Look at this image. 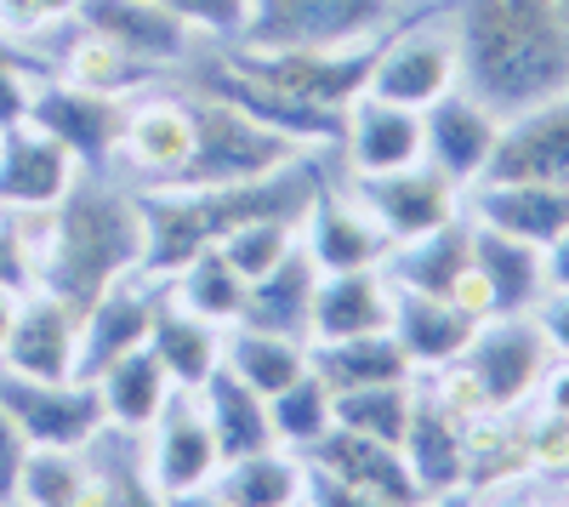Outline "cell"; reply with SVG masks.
I'll use <instances>...</instances> for the list:
<instances>
[{
    "label": "cell",
    "instance_id": "obj_45",
    "mask_svg": "<svg viewBox=\"0 0 569 507\" xmlns=\"http://www.w3.org/2000/svg\"><path fill=\"white\" fill-rule=\"evenodd\" d=\"M160 7H171L194 34H211V40L228 46V40H240L251 0H160Z\"/></svg>",
    "mask_w": 569,
    "mask_h": 507
},
{
    "label": "cell",
    "instance_id": "obj_12",
    "mask_svg": "<svg viewBox=\"0 0 569 507\" xmlns=\"http://www.w3.org/2000/svg\"><path fill=\"white\" fill-rule=\"evenodd\" d=\"M194 91H211V98L233 103L240 115H251L257 126L279 131V137H291L297 149H337L342 143V115H325V109H308L297 103L291 91H279L268 80H257L251 69H240L228 52H217L211 63H200V86Z\"/></svg>",
    "mask_w": 569,
    "mask_h": 507
},
{
    "label": "cell",
    "instance_id": "obj_48",
    "mask_svg": "<svg viewBox=\"0 0 569 507\" xmlns=\"http://www.w3.org/2000/svg\"><path fill=\"white\" fill-rule=\"evenodd\" d=\"M530 319H536L541 342L552 348V359L569 365V291H547V297L530 308Z\"/></svg>",
    "mask_w": 569,
    "mask_h": 507
},
{
    "label": "cell",
    "instance_id": "obj_7",
    "mask_svg": "<svg viewBox=\"0 0 569 507\" xmlns=\"http://www.w3.org/2000/svg\"><path fill=\"white\" fill-rule=\"evenodd\" d=\"M382 40L388 34L359 40V46H313V52H268V46H222V52L240 63V69H251L257 80L291 91V98L308 103V109L348 115V103L365 98Z\"/></svg>",
    "mask_w": 569,
    "mask_h": 507
},
{
    "label": "cell",
    "instance_id": "obj_35",
    "mask_svg": "<svg viewBox=\"0 0 569 507\" xmlns=\"http://www.w3.org/2000/svg\"><path fill=\"white\" fill-rule=\"evenodd\" d=\"M200 405H206V422H211V439H217L222 463H240V456H257V450L273 445L268 399L251 394L233 371H217V377L200 388Z\"/></svg>",
    "mask_w": 569,
    "mask_h": 507
},
{
    "label": "cell",
    "instance_id": "obj_19",
    "mask_svg": "<svg viewBox=\"0 0 569 507\" xmlns=\"http://www.w3.org/2000/svg\"><path fill=\"white\" fill-rule=\"evenodd\" d=\"M0 371H18V377H34V382H74L80 371V314L29 286L23 291V308H18V326H12V342L0 354Z\"/></svg>",
    "mask_w": 569,
    "mask_h": 507
},
{
    "label": "cell",
    "instance_id": "obj_43",
    "mask_svg": "<svg viewBox=\"0 0 569 507\" xmlns=\"http://www.w3.org/2000/svg\"><path fill=\"white\" fill-rule=\"evenodd\" d=\"M46 74H52V63L34 58L29 40H18V34L0 29V131L18 126V120L29 115V91H34V80H46Z\"/></svg>",
    "mask_w": 569,
    "mask_h": 507
},
{
    "label": "cell",
    "instance_id": "obj_51",
    "mask_svg": "<svg viewBox=\"0 0 569 507\" xmlns=\"http://www.w3.org/2000/svg\"><path fill=\"white\" fill-rule=\"evenodd\" d=\"M472 507H547L530 479H507V485H490V490H472Z\"/></svg>",
    "mask_w": 569,
    "mask_h": 507
},
{
    "label": "cell",
    "instance_id": "obj_37",
    "mask_svg": "<svg viewBox=\"0 0 569 507\" xmlns=\"http://www.w3.org/2000/svg\"><path fill=\"white\" fill-rule=\"evenodd\" d=\"M18 501L23 507H109V485L86 450H29Z\"/></svg>",
    "mask_w": 569,
    "mask_h": 507
},
{
    "label": "cell",
    "instance_id": "obj_55",
    "mask_svg": "<svg viewBox=\"0 0 569 507\" xmlns=\"http://www.w3.org/2000/svg\"><path fill=\"white\" fill-rule=\"evenodd\" d=\"M427 507H472V490H450V496H433Z\"/></svg>",
    "mask_w": 569,
    "mask_h": 507
},
{
    "label": "cell",
    "instance_id": "obj_34",
    "mask_svg": "<svg viewBox=\"0 0 569 507\" xmlns=\"http://www.w3.org/2000/svg\"><path fill=\"white\" fill-rule=\"evenodd\" d=\"M211 490L228 507H302L308 490V463L284 445H268L257 456H240V463H222Z\"/></svg>",
    "mask_w": 569,
    "mask_h": 507
},
{
    "label": "cell",
    "instance_id": "obj_40",
    "mask_svg": "<svg viewBox=\"0 0 569 507\" xmlns=\"http://www.w3.org/2000/svg\"><path fill=\"white\" fill-rule=\"evenodd\" d=\"M416 382H376V388H342V394H330V422L348 428V434H365V439L399 445L405 428H410V410H416Z\"/></svg>",
    "mask_w": 569,
    "mask_h": 507
},
{
    "label": "cell",
    "instance_id": "obj_8",
    "mask_svg": "<svg viewBox=\"0 0 569 507\" xmlns=\"http://www.w3.org/2000/svg\"><path fill=\"white\" fill-rule=\"evenodd\" d=\"M0 410L18 422L29 450H91L109 434V410L98 382H34L0 371Z\"/></svg>",
    "mask_w": 569,
    "mask_h": 507
},
{
    "label": "cell",
    "instance_id": "obj_33",
    "mask_svg": "<svg viewBox=\"0 0 569 507\" xmlns=\"http://www.w3.org/2000/svg\"><path fill=\"white\" fill-rule=\"evenodd\" d=\"M313 286H319V268H313V262L302 257V246H297L273 274H262V280L246 286V314H240V326H257V331H279V337L308 342Z\"/></svg>",
    "mask_w": 569,
    "mask_h": 507
},
{
    "label": "cell",
    "instance_id": "obj_6",
    "mask_svg": "<svg viewBox=\"0 0 569 507\" xmlns=\"http://www.w3.org/2000/svg\"><path fill=\"white\" fill-rule=\"evenodd\" d=\"M399 0H251L240 40L268 52H313V46H359L393 29Z\"/></svg>",
    "mask_w": 569,
    "mask_h": 507
},
{
    "label": "cell",
    "instance_id": "obj_39",
    "mask_svg": "<svg viewBox=\"0 0 569 507\" xmlns=\"http://www.w3.org/2000/svg\"><path fill=\"white\" fill-rule=\"evenodd\" d=\"M52 74H63V80L86 86V91H109V98H137V91H149V86L160 80V69L137 63L131 52H120L114 40L86 34V29L69 40V52L58 58V69H52Z\"/></svg>",
    "mask_w": 569,
    "mask_h": 507
},
{
    "label": "cell",
    "instance_id": "obj_23",
    "mask_svg": "<svg viewBox=\"0 0 569 507\" xmlns=\"http://www.w3.org/2000/svg\"><path fill=\"white\" fill-rule=\"evenodd\" d=\"M485 319L467 314L461 302L450 297H421V291H393V319L388 331L393 342L405 348V359L416 365V377H433L445 371V365H456L472 342V331H479Z\"/></svg>",
    "mask_w": 569,
    "mask_h": 507
},
{
    "label": "cell",
    "instance_id": "obj_36",
    "mask_svg": "<svg viewBox=\"0 0 569 507\" xmlns=\"http://www.w3.org/2000/svg\"><path fill=\"white\" fill-rule=\"evenodd\" d=\"M222 371H233L251 394L273 399L279 388H291L297 377H308V342L279 337V331H257V326H228Z\"/></svg>",
    "mask_w": 569,
    "mask_h": 507
},
{
    "label": "cell",
    "instance_id": "obj_31",
    "mask_svg": "<svg viewBox=\"0 0 569 507\" xmlns=\"http://www.w3.org/2000/svg\"><path fill=\"white\" fill-rule=\"evenodd\" d=\"M98 394H103V410H109V434L142 439L177 388L166 377V365L154 359V348L142 342V348H131L126 359H114L109 371L98 377Z\"/></svg>",
    "mask_w": 569,
    "mask_h": 507
},
{
    "label": "cell",
    "instance_id": "obj_13",
    "mask_svg": "<svg viewBox=\"0 0 569 507\" xmlns=\"http://www.w3.org/2000/svg\"><path fill=\"white\" fill-rule=\"evenodd\" d=\"M496 143H501V115L485 109L461 86L445 91L433 109H421V160L439 177H450L461 195L472 189V182H485V171L496 160Z\"/></svg>",
    "mask_w": 569,
    "mask_h": 507
},
{
    "label": "cell",
    "instance_id": "obj_22",
    "mask_svg": "<svg viewBox=\"0 0 569 507\" xmlns=\"http://www.w3.org/2000/svg\"><path fill=\"white\" fill-rule=\"evenodd\" d=\"M388 235L370 222V211L348 195V189H325L313 195V206L302 211V257L319 274H348V268H382L388 257Z\"/></svg>",
    "mask_w": 569,
    "mask_h": 507
},
{
    "label": "cell",
    "instance_id": "obj_4",
    "mask_svg": "<svg viewBox=\"0 0 569 507\" xmlns=\"http://www.w3.org/2000/svg\"><path fill=\"white\" fill-rule=\"evenodd\" d=\"M188 109H194V155L177 171V189H217V182H251L268 177L279 166H291L297 149L291 137H279L268 126H257L251 115H240L233 103L211 98V91H188ZM166 189V182H160Z\"/></svg>",
    "mask_w": 569,
    "mask_h": 507
},
{
    "label": "cell",
    "instance_id": "obj_17",
    "mask_svg": "<svg viewBox=\"0 0 569 507\" xmlns=\"http://www.w3.org/2000/svg\"><path fill=\"white\" fill-rule=\"evenodd\" d=\"M74 29L114 40L120 52H131L137 63H149L160 74L188 63V58H194V46H200V34L188 29L171 7H160V0H80V7H74Z\"/></svg>",
    "mask_w": 569,
    "mask_h": 507
},
{
    "label": "cell",
    "instance_id": "obj_56",
    "mask_svg": "<svg viewBox=\"0 0 569 507\" xmlns=\"http://www.w3.org/2000/svg\"><path fill=\"white\" fill-rule=\"evenodd\" d=\"M558 7H563V18H569V0H558Z\"/></svg>",
    "mask_w": 569,
    "mask_h": 507
},
{
    "label": "cell",
    "instance_id": "obj_18",
    "mask_svg": "<svg viewBox=\"0 0 569 507\" xmlns=\"http://www.w3.org/2000/svg\"><path fill=\"white\" fill-rule=\"evenodd\" d=\"M302 463L325 479H337V485H353V490H370V496H382L393 507H427L410 463H405V450L388 445V439H365V434H348L330 422L325 439H313L302 450Z\"/></svg>",
    "mask_w": 569,
    "mask_h": 507
},
{
    "label": "cell",
    "instance_id": "obj_1",
    "mask_svg": "<svg viewBox=\"0 0 569 507\" xmlns=\"http://www.w3.org/2000/svg\"><path fill=\"white\" fill-rule=\"evenodd\" d=\"M445 18L461 91L501 120L569 91V18L558 0H456Z\"/></svg>",
    "mask_w": 569,
    "mask_h": 507
},
{
    "label": "cell",
    "instance_id": "obj_27",
    "mask_svg": "<svg viewBox=\"0 0 569 507\" xmlns=\"http://www.w3.org/2000/svg\"><path fill=\"white\" fill-rule=\"evenodd\" d=\"M467 217L547 251L569 228V189H552V182H472Z\"/></svg>",
    "mask_w": 569,
    "mask_h": 507
},
{
    "label": "cell",
    "instance_id": "obj_30",
    "mask_svg": "<svg viewBox=\"0 0 569 507\" xmlns=\"http://www.w3.org/2000/svg\"><path fill=\"white\" fill-rule=\"evenodd\" d=\"M222 337H228L222 326H211V319H200V314L177 308V302L160 291L149 348H154V359L166 365L171 388H182V394H200V388L222 371Z\"/></svg>",
    "mask_w": 569,
    "mask_h": 507
},
{
    "label": "cell",
    "instance_id": "obj_44",
    "mask_svg": "<svg viewBox=\"0 0 569 507\" xmlns=\"http://www.w3.org/2000/svg\"><path fill=\"white\" fill-rule=\"evenodd\" d=\"M525 450H530V474L569 479V410L541 405L536 417H525Z\"/></svg>",
    "mask_w": 569,
    "mask_h": 507
},
{
    "label": "cell",
    "instance_id": "obj_16",
    "mask_svg": "<svg viewBox=\"0 0 569 507\" xmlns=\"http://www.w3.org/2000/svg\"><path fill=\"white\" fill-rule=\"evenodd\" d=\"M80 177V160L29 120L0 131V211L7 217H46Z\"/></svg>",
    "mask_w": 569,
    "mask_h": 507
},
{
    "label": "cell",
    "instance_id": "obj_2",
    "mask_svg": "<svg viewBox=\"0 0 569 507\" xmlns=\"http://www.w3.org/2000/svg\"><path fill=\"white\" fill-rule=\"evenodd\" d=\"M142 206L137 189H114V182L80 177L74 189L29 228V257H34V286L63 297L74 314H86L109 286L142 274Z\"/></svg>",
    "mask_w": 569,
    "mask_h": 507
},
{
    "label": "cell",
    "instance_id": "obj_52",
    "mask_svg": "<svg viewBox=\"0 0 569 507\" xmlns=\"http://www.w3.org/2000/svg\"><path fill=\"white\" fill-rule=\"evenodd\" d=\"M547 291H569V228L547 246Z\"/></svg>",
    "mask_w": 569,
    "mask_h": 507
},
{
    "label": "cell",
    "instance_id": "obj_9",
    "mask_svg": "<svg viewBox=\"0 0 569 507\" xmlns=\"http://www.w3.org/2000/svg\"><path fill=\"white\" fill-rule=\"evenodd\" d=\"M456 86H461L456 34H450V18L439 12V18H416L405 29H388L365 91L421 115V109H433L445 91H456Z\"/></svg>",
    "mask_w": 569,
    "mask_h": 507
},
{
    "label": "cell",
    "instance_id": "obj_42",
    "mask_svg": "<svg viewBox=\"0 0 569 507\" xmlns=\"http://www.w3.org/2000/svg\"><path fill=\"white\" fill-rule=\"evenodd\" d=\"M297 246H302V222H297V217H257V222H246V228H233L217 251H222V257L233 262V274L251 286V280H262V274H273Z\"/></svg>",
    "mask_w": 569,
    "mask_h": 507
},
{
    "label": "cell",
    "instance_id": "obj_29",
    "mask_svg": "<svg viewBox=\"0 0 569 507\" xmlns=\"http://www.w3.org/2000/svg\"><path fill=\"white\" fill-rule=\"evenodd\" d=\"M467 268H472V217L467 211L456 222L433 228V235H421V240L388 246V257H382V274H388L393 291L450 297V302H456L461 280H467Z\"/></svg>",
    "mask_w": 569,
    "mask_h": 507
},
{
    "label": "cell",
    "instance_id": "obj_21",
    "mask_svg": "<svg viewBox=\"0 0 569 507\" xmlns=\"http://www.w3.org/2000/svg\"><path fill=\"white\" fill-rule=\"evenodd\" d=\"M154 308H160V280L131 274V280L109 286L98 302L80 314V382H98L114 359H126L131 348L149 342L154 331Z\"/></svg>",
    "mask_w": 569,
    "mask_h": 507
},
{
    "label": "cell",
    "instance_id": "obj_54",
    "mask_svg": "<svg viewBox=\"0 0 569 507\" xmlns=\"http://www.w3.org/2000/svg\"><path fill=\"white\" fill-rule=\"evenodd\" d=\"M166 507H228L211 485H200V490H182V496H166Z\"/></svg>",
    "mask_w": 569,
    "mask_h": 507
},
{
    "label": "cell",
    "instance_id": "obj_25",
    "mask_svg": "<svg viewBox=\"0 0 569 507\" xmlns=\"http://www.w3.org/2000/svg\"><path fill=\"white\" fill-rule=\"evenodd\" d=\"M348 155V171L353 177H376V171H399V166H416L421 160V115L416 109H399L388 98H353L348 115H342V143Z\"/></svg>",
    "mask_w": 569,
    "mask_h": 507
},
{
    "label": "cell",
    "instance_id": "obj_32",
    "mask_svg": "<svg viewBox=\"0 0 569 507\" xmlns=\"http://www.w3.org/2000/svg\"><path fill=\"white\" fill-rule=\"evenodd\" d=\"M308 371L330 388H376V382H416V365L393 342V331L342 337V342H308Z\"/></svg>",
    "mask_w": 569,
    "mask_h": 507
},
{
    "label": "cell",
    "instance_id": "obj_47",
    "mask_svg": "<svg viewBox=\"0 0 569 507\" xmlns=\"http://www.w3.org/2000/svg\"><path fill=\"white\" fill-rule=\"evenodd\" d=\"M0 286H34V257H29V222L0 211Z\"/></svg>",
    "mask_w": 569,
    "mask_h": 507
},
{
    "label": "cell",
    "instance_id": "obj_11",
    "mask_svg": "<svg viewBox=\"0 0 569 507\" xmlns=\"http://www.w3.org/2000/svg\"><path fill=\"white\" fill-rule=\"evenodd\" d=\"M342 189L370 211V222L382 228L393 246L433 235V228H445V222H456L467 211V195L456 189L450 177H439L427 160L399 166V171H376V177H353L348 171Z\"/></svg>",
    "mask_w": 569,
    "mask_h": 507
},
{
    "label": "cell",
    "instance_id": "obj_50",
    "mask_svg": "<svg viewBox=\"0 0 569 507\" xmlns=\"http://www.w3.org/2000/svg\"><path fill=\"white\" fill-rule=\"evenodd\" d=\"M302 507H393V501L370 496V490H353V485H337V479H325V474H313V468H308Z\"/></svg>",
    "mask_w": 569,
    "mask_h": 507
},
{
    "label": "cell",
    "instance_id": "obj_14",
    "mask_svg": "<svg viewBox=\"0 0 569 507\" xmlns=\"http://www.w3.org/2000/svg\"><path fill=\"white\" fill-rule=\"evenodd\" d=\"M142 474L154 479L160 496H182V490H200L217 479L222 456H217V439H211V422H206V405L200 394H171L166 410L154 417V428L142 434Z\"/></svg>",
    "mask_w": 569,
    "mask_h": 507
},
{
    "label": "cell",
    "instance_id": "obj_46",
    "mask_svg": "<svg viewBox=\"0 0 569 507\" xmlns=\"http://www.w3.org/2000/svg\"><path fill=\"white\" fill-rule=\"evenodd\" d=\"M74 7L80 0H0V29L18 34V40H34L46 29H69Z\"/></svg>",
    "mask_w": 569,
    "mask_h": 507
},
{
    "label": "cell",
    "instance_id": "obj_20",
    "mask_svg": "<svg viewBox=\"0 0 569 507\" xmlns=\"http://www.w3.org/2000/svg\"><path fill=\"white\" fill-rule=\"evenodd\" d=\"M485 182H552V189H569V91L501 120V143Z\"/></svg>",
    "mask_w": 569,
    "mask_h": 507
},
{
    "label": "cell",
    "instance_id": "obj_41",
    "mask_svg": "<svg viewBox=\"0 0 569 507\" xmlns=\"http://www.w3.org/2000/svg\"><path fill=\"white\" fill-rule=\"evenodd\" d=\"M268 422H273V445H284V450H308L313 439H325V428H330V388L308 371V377H297L291 388H279L273 399H268Z\"/></svg>",
    "mask_w": 569,
    "mask_h": 507
},
{
    "label": "cell",
    "instance_id": "obj_49",
    "mask_svg": "<svg viewBox=\"0 0 569 507\" xmlns=\"http://www.w3.org/2000/svg\"><path fill=\"white\" fill-rule=\"evenodd\" d=\"M23 463H29V439L18 434V422L0 410V507L18 501V479H23Z\"/></svg>",
    "mask_w": 569,
    "mask_h": 507
},
{
    "label": "cell",
    "instance_id": "obj_24",
    "mask_svg": "<svg viewBox=\"0 0 569 507\" xmlns=\"http://www.w3.org/2000/svg\"><path fill=\"white\" fill-rule=\"evenodd\" d=\"M399 450H405V463H410L427 501L467 490V422L450 405H439L421 382H416V410H410V428H405Z\"/></svg>",
    "mask_w": 569,
    "mask_h": 507
},
{
    "label": "cell",
    "instance_id": "obj_5",
    "mask_svg": "<svg viewBox=\"0 0 569 507\" xmlns=\"http://www.w3.org/2000/svg\"><path fill=\"white\" fill-rule=\"evenodd\" d=\"M552 348L541 342L530 314H496L472 331L467 354L456 359V371L467 377L479 410H525L530 399H541L547 377H552Z\"/></svg>",
    "mask_w": 569,
    "mask_h": 507
},
{
    "label": "cell",
    "instance_id": "obj_28",
    "mask_svg": "<svg viewBox=\"0 0 569 507\" xmlns=\"http://www.w3.org/2000/svg\"><path fill=\"white\" fill-rule=\"evenodd\" d=\"M472 274L485 286V308L496 314H530L547 297V251L501 235V228L472 222Z\"/></svg>",
    "mask_w": 569,
    "mask_h": 507
},
{
    "label": "cell",
    "instance_id": "obj_3",
    "mask_svg": "<svg viewBox=\"0 0 569 507\" xmlns=\"http://www.w3.org/2000/svg\"><path fill=\"white\" fill-rule=\"evenodd\" d=\"M325 189V166L319 155H297L291 166H279L268 177L251 182H217V189H137L142 206V274L149 280H166L177 274L188 257H200L211 246H222L233 228H246L257 217H297L313 206V195Z\"/></svg>",
    "mask_w": 569,
    "mask_h": 507
},
{
    "label": "cell",
    "instance_id": "obj_10",
    "mask_svg": "<svg viewBox=\"0 0 569 507\" xmlns=\"http://www.w3.org/2000/svg\"><path fill=\"white\" fill-rule=\"evenodd\" d=\"M126 103L131 98H109V91H86L63 74H46L34 80L29 91V126L46 131L52 143H63L80 171H109L114 166V149H120V126H126Z\"/></svg>",
    "mask_w": 569,
    "mask_h": 507
},
{
    "label": "cell",
    "instance_id": "obj_15",
    "mask_svg": "<svg viewBox=\"0 0 569 507\" xmlns=\"http://www.w3.org/2000/svg\"><path fill=\"white\" fill-rule=\"evenodd\" d=\"M194 155V109L188 98H166V91H137L126 103V126H120V149L114 160L142 177L137 189H160L177 182V171Z\"/></svg>",
    "mask_w": 569,
    "mask_h": 507
},
{
    "label": "cell",
    "instance_id": "obj_26",
    "mask_svg": "<svg viewBox=\"0 0 569 507\" xmlns=\"http://www.w3.org/2000/svg\"><path fill=\"white\" fill-rule=\"evenodd\" d=\"M393 319V286L382 268H348V274H319L313 314H308V342H342L388 331Z\"/></svg>",
    "mask_w": 569,
    "mask_h": 507
},
{
    "label": "cell",
    "instance_id": "obj_38",
    "mask_svg": "<svg viewBox=\"0 0 569 507\" xmlns=\"http://www.w3.org/2000/svg\"><path fill=\"white\" fill-rule=\"evenodd\" d=\"M160 291H166L177 308L211 319V326H222V331L240 326V314H246V280L233 274V262H228L217 246L200 251V257H188L177 274H166Z\"/></svg>",
    "mask_w": 569,
    "mask_h": 507
},
{
    "label": "cell",
    "instance_id": "obj_53",
    "mask_svg": "<svg viewBox=\"0 0 569 507\" xmlns=\"http://www.w3.org/2000/svg\"><path fill=\"white\" fill-rule=\"evenodd\" d=\"M18 308H23V291H18V286H0V354H7V342H12Z\"/></svg>",
    "mask_w": 569,
    "mask_h": 507
}]
</instances>
